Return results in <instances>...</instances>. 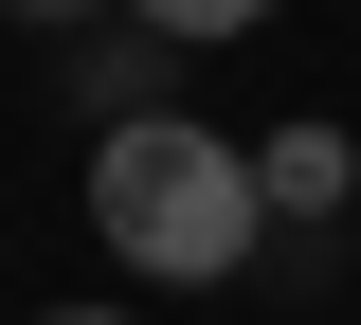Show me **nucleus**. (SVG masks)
I'll return each instance as SVG.
<instances>
[{
	"mask_svg": "<svg viewBox=\"0 0 361 325\" xmlns=\"http://www.w3.org/2000/svg\"><path fill=\"white\" fill-rule=\"evenodd\" d=\"M90 253L127 289H235L271 253V199H253V145H217L199 109H145V127L90 145Z\"/></svg>",
	"mask_w": 361,
	"mask_h": 325,
	"instance_id": "obj_1",
	"label": "nucleus"
},
{
	"mask_svg": "<svg viewBox=\"0 0 361 325\" xmlns=\"http://www.w3.org/2000/svg\"><path fill=\"white\" fill-rule=\"evenodd\" d=\"M253 199H271V217H343V199H361V145L325 127V109L271 127V145H253Z\"/></svg>",
	"mask_w": 361,
	"mask_h": 325,
	"instance_id": "obj_2",
	"label": "nucleus"
},
{
	"mask_svg": "<svg viewBox=\"0 0 361 325\" xmlns=\"http://www.w3.org/2000/svg\"><path fill=\"white\" fill-rule=\"evenodd\" d=\"M163 73H180V54L145 37V18H127V37H90V54H73V109H90V145H109V127H145V109H180Z\"/></svg>",
	"mask_w": 361,
	"mask_h": 325,
	"instance_id": "obj_3",
	"label": "nucleus"
},
{
	"mask_svg": "<svg viewBox=\"0 0 361 325\" xmlns=\"http://www.w3.org/2000/svg\"><path fill=\"white\" fill-rule=\"evenodd\" d=\"M127 18H145V37H163V54H217V37H253L271 0H127Z\"/></svg>",
	"mask_w": 361,
	"mask_h": 325,
	"instance_id": "obj_4",
	"label": "nucleus"
},
{
	"mask_svg": "<svg viewBox=\"0 0 361 325\" xmlns=\"http://www.w3.org/2000/svg\"><path fill=\"white\" fill-rule=\"evenodd\" d=\"M0 18H37V37H73V18H127V0H0Z\"/></svg>",
	"mask_w": 361,
	"mask_h": 325,
	"instance_id": "obj_5",
	"label": "nucleus"
},
{
	"mask_svg": "<svg viewBox=\"0 0 361 325\" xmlns=\"http://www.w3.org/2000/svg\"><path fill=\"white\" fill-rule=\"evenodd\" d=\"M37 325H127V307H37Z\"/></svg>",
	"mask_w": 361,
	"mask_h": 325,
	"instance_id": "obj_6",
	"label": "nucleus"
}]
</instances>
